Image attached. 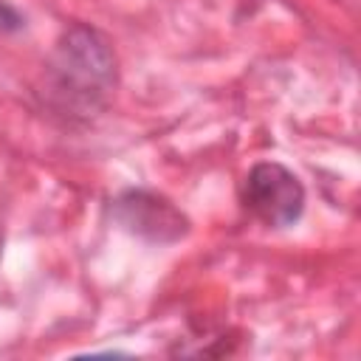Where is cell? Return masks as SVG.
I'll list each match as a JSON object with an SVG mask.
<instances>
[{"mask_svg":"<svg viewBox=\"0 0 361 361\" xmlns=\"http://www.w3.org/2000/svg\"><path fill=\"white\" fill-rule=\"evenodd\" d=\"M118 62L110 39L90 25H71L45 65V104L68 118L87 121L116 93Z\"/></svg>","mask_w":361,"mask_h":361,"instance_id":"obj_1","label":"cell"},{"mask_svg":"<svg viewBox=\"0 0 361 361\" xmlns=\"http://www.w3.org/2000/svg\"><path fill=\"white\" fill-rule=\"evenodd\" d=\"M243 206L268 228L293 226L305 212L302 180L276 161L251 166L243 180Z\"/></svg>","mask_w":361,"mask_h":361,"instance_id":"obj_2","label":"cell"},{"mask_svg":"<svg viewBox=\"0 0 361 361\" xmlns=\"http://www.w3.org/2000/svg\"><path fill=\"white\" fill-rule=\"evenodd\" d=\"M113 217L141 240L149 243H175L189 231L186 214L166 200L164 195L147 192V189H127L113 200Z\"/></svg>","mask_w":361,"mask_h":361,"instance_id":"obj_3","label":"cell"}]
</instances>
